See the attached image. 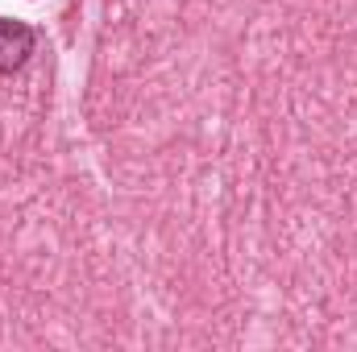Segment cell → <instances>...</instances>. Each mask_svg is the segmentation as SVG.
I'll use <instances>...</instances> for the list:
<instances>
[{
  "label": "cell",
  "instance_id": "1",
  "mask_svg": "<svg viewBox=\"0 0 357 352\" xmlns=\"http://www.w3.org/2000/svg\"><path fill=\"white\" fill-rule=\"evenodd\" d=\"M38 50V29L13 17H0V75L21 71Z\"/></svg>",
  "mask_w": 357,
  "mask_h": 352
}]
</instances>
